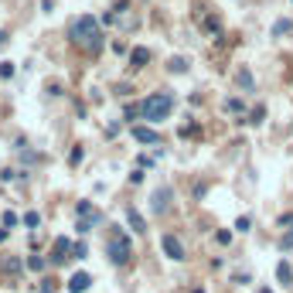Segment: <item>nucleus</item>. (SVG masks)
I'll list each match as a JSON object with an SVG mask.
<instances>
[{"label":"nucleus","mask_w":293,"mask_h":293,"mask_svg":"<svg viewBox=\"0 0 293 293\" xmlns=\"http://www.w3.org/2000/svg\"><path fill=\"white\" fill-rule=\"evenodd\" d=\"M276 280H280L283 287H293V269H290V263H280V266H276Z\"/></svg>","instance_id":"f8f14e48"},{"label":"nucleus","mask_w":293,"mask_h":293,"mask_svg":"<svg viewBox=\"0 0 293 293\" xmlns=\"http://www.w3.org/2000/svg\"><path fill=\"white\" fill-rule=\"evenodd\" d=\"M75 211H79V218H89V215H99V211L92 208V201H79V205H75Z\"/></svg>","instance_id":"dca6fc26"},{"label":"nucleus","mask_w":293,"mask_h":293,"mask_svg":"<svg viewBox=\"0 0 293 293\" xmlns=\"http://www.w3.org/2000/svg\"><path fill=\"white\" fill-rule=\"evenodd\" d=\"M280 229H293V215H280Z\"/></svg>","instance_id":"cd10ccee"},{"label":"nucleus","mask_w":293,"mask_h":293,"mask_svg":"<svg viewBox=\"0 0 293 293\" xmlns=\"http://www.w3.org/2000/svg\"><path fill=\"white\" fill-rule=\"evenodd\" d=\"M28 269H34V273H45V269H48V263H45L41 256H28Z\"/></svg>","instance_id":"f3484780"},{"label":"nucleus","mask_w":293,"mask_h":293,"mask_svg":"<svg viewBox=\"0 0 293 293\" xmlns=\"http://www.w3.org/2000/svg\"><path fill=\"white\" fill-rule=\"evenodd\" d=\"M146 61H150V51H146V48H133V51H130V68H144Z\"/></svg>","instance_id":"9d476101"},{"label":"nucleus","mask_w":293,"mask_h":293,"mask_svg":"<svg viewBox=\"0 0 293 293\" xmlns=\"http://www.w3.org/2000/svg\"><path fill=\"white\" fill-rule=\"evenodd\" d=\"M280 245H283V249H293V229L283 235V239H280Z\"/></svg>","instance_id":"b1692460"},{"label":"nucleus","mask_w":293,"mask_h":293,"mask_svg":"<svg viewBox=\"0 0 293 293\" xmlns=\"http://www.w3.org/2000/svg\"><path fill=\"white\" fill-rule=\"evenodd\" d=\"M126 222H130V229H133V232H146V222L140 218V211H137V208H126Z\"/></svg>","instance_id":"1a4fd4ad"},{"label":"nucleus","mask_w":293,"mask_h":293,"mask_svg":"<svg viewBox=\"0 0 293 293\" xmlns=\"http://www.w3.org/2000/svg\"><path fill=\"white\" fill-rule=\"evenodd\" d=\"M41 293H55V280H41Z\"/></svg>","instance_id":"bb28decb"},{"label":"nucleus","mask_w":293,"mask_h":293,"mask_svg":"<svg viewBox=\"0 0 293 293\" xmlns=\"http://www.w3.org/2000/svg\"><path fill=\"white\" fill-rule=\"evenodd\" d=\"M92 287V276L89 273H75L72 280H68V293H86Z\"/></svg>","instance_id":"423d86ee"},{"label":"nucleus","mask_w":293,"mask_h":293,"mask_svg":"<svg viewBox=\"0 0 293 293\" xmlns=\"http://www.w3.org/2000/svg\"><path fill=\"white\" fill-rule=\"evenodd\" d=\"M160 245H164L167 259H174V263H184V259H188V256H184V245H181V239H174L171 232H167L164 239H160Z\"/></svg>","instance_id":"39448f33"},{"label":"nucleus","mask_w":293,"mask_h":293,"mask_svg":"<svg viewBox=\"0 0 293 293\" xmlns=\"http://www.w3.org/2000/svg\"><path fill=\"white\" fill-rule=\"evenodd\" d=\"M171 109H174V96H171V92H153V96H146L144 102H140V113H144V119H150V123L167 119Z\"/></svg>","instance_id":"f03ea898"},{"label":"nucleus","mask_w":293,"mask_h":293,"mask_svg":"<svg viewBox=\"0 0 293 293\" xmlns=\"http://www.w3.org/2000/svg\"><path fill=\"white\" fill-rule=\"evenodd\" d=\"M10 75H14V65L3 61V65H0V79H10Z\"/></svg>","instance_id":"5701e85b"},{"label":"nucleus","mask_w":293,"mask_h":293,"mask_svg":"<svg viewBox=\"0 0 293 293\" xmlns=\"http://www.w3.org/2000/svg\"><path fill=\"white\" fill-rule=\"evenodd\" d=\"M290 31H293L290 21H276V24H273V38H283V34H290Z\"/></svg>","instance_id":"2eb2a0df"},{"label":"nucleus","mask_w":293,"mask_h":293,"mask_svg":"<svg viewBox=\"0 0 293 293\" xmlns=\"http://www.w3.org/2000/svg\"><path fill=\"white\" fill-rule=\"evenodd\" d=\"M263 119H266V109H263V106H256V109H252V116H249V123H252V126H259Z\"/></svg>","instance_id":"6ab92c4d"},{"label":"nucleus","mask_w":293,"mask_h":293,"mask_svg":"<svg viewBox=\"0 0 293 293\" xmlns=\"http://www.w3.org/2000/svg\"><path fill=\"white\" fill-rule=\"evenodd\" d=\"M106 256H109V263L126 266V263H130V256H133V249H130V239H126L123 232H116L109 242H106Z\"/></svg>","instance_id":"7ed1b4c3"},{"label":"nucleus","mask_w":293,"mask_h":293,"mask_svg":"<svg viewBox=\"0 0 293 293\" xmlns=\"http://www.w3.org/2000/svg\"><path fill=\"white\" fill-rule=\"evenodd\" d=\"M17 222H21V218H17V215H14V211H3V229H14V225H17Z\"/></svg>","instance_id":"aec40b11"},{"label":"nucleus","mask_w":293,"mask_h":293,"mask_svg":"<svg viewBox=\"0 0 293 293\" xmlns=\"http://www.w3.org/2000/svg\"><path fill=\"white\" fill-rule=\"evenodd\" d=\"M68 38H72V45H79V48H86V51H102V31L96 24V17L92 14H82V17H75L72 24H68Z\"/></svg>","instance_id":"f257e3e1"},{"label":"nucleus","mask_w":293,"mask_h":293,"mask_svg":"<svg viewBox=\"0 0 293 293\" xmlns=\"http://www.w3.org/2000/svg\"><path fill=\"white\" fill-rule=\"evenodd\" d=\"M0 242H7V229H0Z\"/></svg>","instance_id":"7c9ffc66"},{"label":"nucleus","mask_w":293,"mask_h":293,"mask_svg":"<svg viewBox=\"0 0 293 293\" xmlns=\"http://www.w3.org/2000/svg\"><path fill=\"white\" fill-rule=\"evenodd\" d=\"M167 68H171L174 75H184V72H188V58H171V61H167Z\"/></svg>","instance_id":"4468645a"},{"label":"nucleus","mask_w":293,"mask_h":293,"mask_svg":"<svg viewBox=\"0 0 293 293\" xmlns=\"http://www.w3.org/2000/svg\"><path fill=\"white\" fill-rule=\"evenodd\" d=\"M7 273H21V259H7Z\"/></svg>","instance_id":"a878e982"},{"label":"nucleus","mask_w":293,"mask_h":293,"mask_svg":"<svg viewBox=\"0 0 293 293\" xmlns=\"http://www.w3.org/2000/svg\"><path fill=\"white\" fill-rule=\"evenodd\" d=\"M235 229H239V232H249V218H245V215H242V218H239V222H235Z\"/></svg>","instance_id":"c85d7f7f"},{"label":"nucleus","mask_w":293,"mask_h":293,"mask_svg":"<svg viewBox=\"0 0 293 293\" xmlns=\"http://www.w3.org/2000/svg\"><path fill=\"white\" fill-rule=\"evenodd\" d=\"M205 28L211 31V34H218V21H215V17H208V21H205Z\"/></svg>","instance_id":"c756f323"},{"label":"nucleus","mask_w":293,"mask_h":293,"mask_svg":"<svg viewBox=\"0 0 293 293\" xmlns=\"http://www.w3.org/2000/svg\"><path fill=\"white\" fill-rule=\"evenodd\" d=\"M3 41H7V34H3V31H0V48H3Z\"/></svg>","instance_id":"2f4dec72"},{"label":"nucleus","mask_w":293,"mask_h":293,"mask_svg":"<svg viewBox=\"0 0 293 293\" xmlns=\"http://www.w3.org/2000/svg\"><path fill=\"white\" fill-rule=\"evenodd\" d=\"M24 225H28V229H38V225H41V215H38V211H28V215H24Z\"/></svg>","instance_id":"a211bd4d"},{"label":"nucleus","mask_w":293,"mask_h":293,"mask_svg":"<svg viewBox=\"0 0 293 293\" xmlns=\"http://www.w3.org/2000/svg\"><path fill=\"white\" fill-rule=\"evenodd\" d=\"M215 239H218V242H222V245H229V242H232V232H225V229H222V232L215 235Z\"/></svg>","instance_id":"393cba45"},{"label":"nucleus","mask_w":293,"mask_h":293,"mask_svg":"<svg viewBox=\"0 0 293 293\" xmlns=\"http://www.w3.org/2000/svg\"><path fill=\"white\" fill-rule=\"evenodd\" d=\"M72 256H75V259H86V256H89V249L82 245V242H75V245H72Z\"/></svg>","instance_id":"412c9836"},{"label":"nucleus","mask_w":293,"mask_h":293,"mask_svg":"<svg viewBox=\"0 0 293 293\" xmlns=\"http://www.w3.org/2000/svg\"><path fill=\"white\" fill-rule=\"evenodd\" d=\"M225 109L229 113H242V99H225Z\"/></svg>","instance_id":"4be33fe9"},{"label":"nucleus","mask_w":293,"mask_h":293,"mask_svg":"<svg viewBox=\"0 0 293 293\" xmlns=\"http://www.w3.org/2000/svg\"><path fill=\"white\" fill-rule=\"evenodd\" d=\"M96 225H102V215H89V218H79V225H75V229L86 235V232H92Z\"/></svg>","instance_id":"9b49d317"},{"label":"nucleus","mask_w":293,"mask_h":293,"mask_svg":"<svg viewBox=\"0 0 293 293\" xmlns=\"http://www.w3.org/2000/svg\"><path fill=\"white\" fill-rule=\"evenodd\" d=\"M171 195H174L171 188H157V191L150 195V211H153V215H164V211L171 208Z\"/></svg>","instance_id":"20e7f679"},{"label":"nucleus","mask_w":293,"mask_h":293,"mask_svg":"<svg viewBox=\"0 0 293 293\" xmlns=\"http://www.w3.org/2000/svg\"><path fill=\"white\" fill-rule=\"evenodd\" d=\"M133 137H137V140H140V144H160V137H157V133H153V130H150V126H133Z\"/></svg>","instance_id":"6e6552de"},{"label":"nucleus","mask_w":293,"mask_h":293,"mask_svg":"<svg viewBox=\"0 0 293 293\" xmlns=\"http://www.w3.org/2000/svg\"><path fill=\"white\" fill-rule=\"evenodd\" d=\"M72 252V242L68 239H55V252H51V263H65Z\"/></svg>","instance_id":"0eeeda50"},{"label":"nucleus","mask_w":293,"mask_h":293,"mask_svg":"<svg viewBox=\"0 0 293 293\" xmlns=\"http://www.w3.org/2000/svg\"><path fill=\"white\" fill-rule=\"evenodd\" d=\"M235 82H239V86L245 89V92H252V75H249V68H239V72H235Z\"/></svg>","instance_id":"ddd939ff"}]
</instances>
